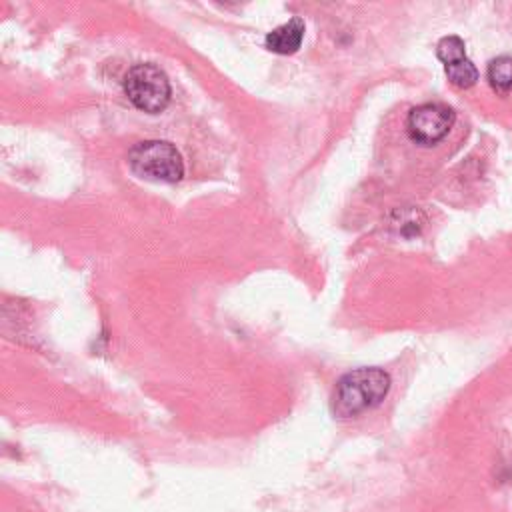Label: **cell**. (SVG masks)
Segmentation results:
<instances>
[{
  "mask_svg": "<svg viewBox=\"0 0 512 512\" xmlns=\"http://www.w3.org/2000/svg\"><path fill=\"white\" fill-rule=\"evenodd\" d=\"M390 390V376L382 368H356L346 372L332 392V414L338 418H356L376 408Z\"/></svg>",
  "mask_w": 512,
  "mask_h": 512,
  "instance_id": "cell-1",
  "label": "cell"
},
{
  "mask_svg": "<svg viewBox=\"0 0 512 512\" xmlns=\"http://www.w3.org/2000/svg\"><path fill=\"white\" fill-rule=\"evenodd\" d=\"M130 170L154 182H178L184 176V162L180 152L164 140H144L128 152Z\"/></svg>",
  "mask_w": 512,
  "mask_h": 512,
  "instance_id": "cell-2",
  "label": "cell"
},
{
  "mask_svg": "<svg viewBox=\"0 0 512 512\" xmlns=\"http://www.w3.org/2000/svg\"><path fill=\"white\" fill-rule=\"evenodd\" d=\"M124 94L128 100L148 114L162 112L170 102V82L164 70L150 62H138L124 74Z\"/></svg>",
  "mask_w": 512,
  "mask_h": 512,
  "instance_id": "cell-3",
  "label": "cell"
},
{
  "mask_svg": "<svg viewBox=\"0 0 512 512\" xmlns=\"http://www.w3.org/2000/svg\"><path fill=\"white\" fill-rule=\"evenodd\" d=\"M456 114L446 104L426 102L414 106L406 116V132L418 146H434L452 130Z\"/></svg>",
  "mask_w": 512,
  "mask_h": 512,
  "instance_id": "cell-4",
  "label": "cell"
},
{
  "mask_svg": "<svg viewBox=\"0 0 512 512\" xmlns=\"http://www.w3.org/2000/svg\"><path fill=\"white\" fill-rule=\"evenodd\" d=\"M304 38V20L292 18L266 34V48L276 54H294Z\"/></svg>",
  "mask_w": 512,
  "mask_h": 512,
  "instance_id": "cell-5",
  "label": "cell"
},
{
  "mask_svg": "<svg viewBox=\"0 0 512 512\" xmlns=\"http://www.w3.org/2000/svg\"><path fill=\"white\" fill-rule=\"evenodd\" d=\"M486 78L490 88L496 94L506 96L512 90V58L510 56L492 58L486 68Z\"/></svg>",
  "mask_w": 512,
  "mask_h": 512,
  "instance_id": "cell-6",
  "label": "cell"
},
{
  "mask_svg": "<svg viewBox=\"0 0 512 512\" xmlns=\"http://www.w3.org/2000/svg\"><path fill=\"white\" fill-rule=\"evenodd\" d=\"M444 72H446L448 82L460 90L474 86L478 80V68L474 66V62L468 56H464L452 64H446Z\"/></svg>",
  "mask_w": 512,
  "mask_h": 512,
  "instance_id": "cell-7",
  "label": "cell"
},
{
  "mask_svg": "<svg viewBox=\"0 0 512 512\" xmlns=\"http://www.w3.org/2000/svg\"><path fill=\"white\" fill-rule=\"evenodd\" d=\"M436 56L438 60L446 66V64H452L460 58L466 56V46H464V40L460 36H444L438 40L436 44Z\"/></svg>",
  "mask_w": 512,
  "mask_h": 512,
  "instance_id": "cell-8",
  "label": "cell"
}]
</instances>
